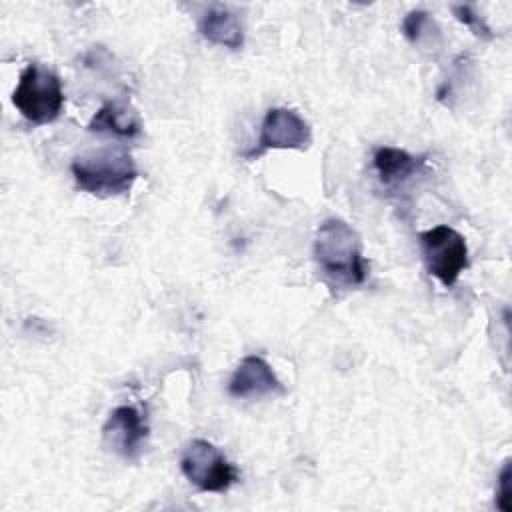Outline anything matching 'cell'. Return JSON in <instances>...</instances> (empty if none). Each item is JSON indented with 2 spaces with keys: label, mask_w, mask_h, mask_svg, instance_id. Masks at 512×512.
<instances>
[{
  "label": "cell",
  "mask_w": 512,
  "mask_h": 512,
  "mask_svg": "<svg viewBox=\"0 0 512 512\" xmlns=\"http://www.w3.org/2000/svg\"><path fill=\"white\" fill-rule=\"evenodd\" d=\"M432 26H434V22H432V18H430L428 12H424V10H412V12H408V14L404 16V20H402V34L406 36L408 42L418 44V42H422L426 30L432 28Z\"/></svg>",
  "instance_id": "12"
},
{
  "label": "cell",
  "mask_w": 512,
  "mask_h": 512,
  "mask_svg": "<svg viewBox=\"0 0 512 512\" xmlns=\"http://www.w3.org/2000/svg\"><path fill=\"white\" fill-rule=\"evenodd\" d=\"M180 470L190 484L200 492L224 494L238 482V470L228 458L208 440L194 438L182 450Z\"/></svg>",
  "instance_id": "5"
},
{
  "label": "cell",
  "mask_w": 512,
  "mask_h": 512,
  "mask_svg": "<svg viewBox=\"0 0 512 512\" xmlns=\"http://www.w3.org/2000/svg\"><path fill=\"white\" fill-rule=\"evenodd\" d=\"M314 258L322 272L342 284L360 286L368 278L360 234L340 218L324 220L314 236Z\"/></svg>",
  "instance_id": "1"
},
{
  "label": "cell",
  "mask_w": 512,
  "mask_h": 512,
  "mask_svg": "<svg viewBox=\"0 0 512 512\" xmlns=\"http://www.w3.org/2000/svg\"><path fill=\"white\" fill-rule=\"evenodd\" d=\"M374 170L384 186H396L414 176L426 162V156H414L402 148L380 146L374 150Z\"/></svg>",
  "instance_id": "10"
},
{
  "label": "cell",
  "mask_w": 512,
  "mask_h": 512,
  "mask_svg": "<svg viewBox=\"0 0 512 512\" xmlns=\"http://www.w3.org/2000/svg\"><path fill=\"white\" fill-rule=\"evenodd\" d=\"M452 12H454V16H456L458 22H462L464 26H468V28L472 30L474 36H478V38H482V40H492V38H494V34H492L490 28L486 26V22L474 12L472 6L460 4V6H454Z\"/></svg>",
  "instance_id": "13"
},
{
  "label": "cell",
  "mask_w": 512,
  "mask_h": 512,
  "mask_svg": "<svg viewBox=\"0 0 512 512\" xmlns=\"http://www.w3.org/2000/svg\"><path fill=\"white\" fill-rule=\"evenodd\" d=\"M104 444L126 460H136L148 440V424L132 406H118L102 426Z\"/></svg>",
  "instance_id": "7"
},
{
  "label": "cell",
  "mask_w": 512,
  "mask_h": 512,
  "mask_svg": "<svg viewBox=\"0 0 512 512\" xmlns=\"http://www.w3.org/2000/svg\"><path fill=\"white\" fill-rule=\"evenodd\" d=\"M90 132L114 134L120 138H136L142 132L138 114L120 102H106L88 122Z\"/></svg>",
  "instance_id": "11"
},
{
  "label": "cell",
  "mask_w": 512,
  "mask_h": 512,
  "mask_svg": "<svg viewBox=\"0 0 512 512\" xmlns=\"http://www.w3.org/2000/svg\"><path fill=\"white\" fill-rule=\"evenodd\" d=\"M198 32L204 40L224 46L230 50H240L244 46V28L240 18L226 6H212L198 22Z\"/></svg>",
  "instance_id": "9"
},
{
  "label": "cell",
  "mask_w": 512,
  "mask_h": 512,
  "mask_svg": "<svg viewBox=\"0 0 512 512\" xmlns=\"http://www.w3.org/2000/svg\"><path fill=\"white\" fill-rule=\"evenodd\" d=\"M312 142L310 124L292 108H270L264 114L256 146L244 156L254 160L268 150H304Z\"/></svg>",
  "instance_id": "6"
},
{
  "label": "cell",
  "mask_w": 512,
  "mask_h": 512,
  "mask_svg": "<svg viewBox=\"0 0 512 512\" xmlns=\"http://www.w3.org/2000/svg\"><path fill=\"white\" fill-rule=\"evenodd\" d=\"M418 238L428 274L434 276L442 286L452 288L470 264L466 238L456 228L446 224L424 230Z\"/></svg>",
  "instance_id": "4"
},
{
  "label": "cell",
  "mask_w": 512,
  "mask_h": 512,
  "mask_svg": "<svg viewBox=\"0 0 512 512\" xmlns=\"http://www.w3.org/2000/svg\"><path fill=\"white\" fill-rule=\"evenodd\" d=\"M286 388L274 374L272 366L256 354H250L240 360L230 382L228 394L232 398H262L268 394H284Z\"/></svg>",
  "instance_id": "8"
},
{
  "label": "cell",
  "mask_w": 512,
  "mask_h": 512,
  "mask_svg": "<svg viewBox=\"0 0 512 512\" xmlns=\"http://www.w3.org/2000/svg\"><path fill=\"white\" fill-rule=\"evenodd\" d=\"M496 508L502 512L512 510V466L510 460L504 462L500 474H498V490H496Z\"/></svg>",
  "instance_id": "14"
},
{
  "label": "cell",
  "mask_w": 512,
  "mask_h": 512,
  "mask_svg": "<svg viewBox=\"0 0 512 512\" xmlns=\"http://www.w3.org/2000/svg\"><path fill=\"white\" fill-rule=\"evenodd\" d=\"M12 104L34 126L54 122L64 108L60 78L52 70L30 62L18 78Z\"/></svg>",
  "instance_id": "3"
},
{
  "label": "cell",
  "mask_w": 512,
  "mask_h": 512,
  "mask_svg": "<svg viewBox=\"0 0 512 512\" xmlns=\"http://www.w3.org/2000/svg\"><path fill=\"white\" fill-rule=\"evenodd\" d=\"M76 186L98 198L126 194L138 178V168L126 150L102 148L76 156L70 164Z\"/></svg>",
  "instance_id": "2"
}]
</instances>
